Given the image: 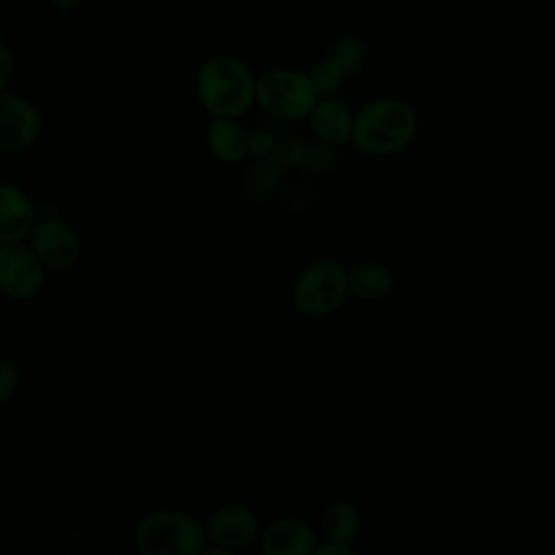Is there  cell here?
Segmentation results:
<instances>
[{
    "label": "cell",
    "mask_w": 555,
    "mask_h": 555,
    "mask_svg": "<svg viewBox=\"0 0 555 555\" xmlns=\"http://www.w3.org/2000/svg\"><path fill=\"white\" fill-rule=\"evenodd\" d=\"M418 130L414 108L399 98L369 100L353 124V145L366 156H392L405 150Z\"/></svg>",
    "instance_id": "6da1fadb"
},
{
    "label": "cell",
    "mask_w": 555,
    "mask_h": 555,
    "mask_svg": "<svg viewBox=\"0 0 555 555\" xmlns=\"http://www.w3.org/2000/svg\"><path fill=\"white\" fill-rule=\"evenodd\" d=\"M195 89L210 117H241L256 104V76L232 54L206 59L197 69Z\"/></svg>",
    "instance_id": "7a4b0ae2"
},
{
    "label": "cell",
    "mask_w": 555,
    "mask_h": 555,
    "mask_svg": "<svg viewBox=\"0 0 555 555\" xmlns=\"http://www.w3.org/2000/svg\"><path fill=\"white\" fill-rule=\"evenodd\" d=\"M132 538L143 555H199L208 546L204 522L180 509H154L141 516Z\"/></svg>",
    "instance_id": "3957f363"
},
{
    "label": "cell",
    "mask_w": 555,
    "mask_h": 555,
    "mask_svg": "<svg viewBox=\"0 0 555 555\" xmlns=\"http://www.w3.org/2000/svg\"><path fill=\"white\" fill-rule=\"evenodd\" d=\"M349 295L347 269L330 258H319L306 264L291 286V301L306 319L334 314Z\"/></svg>",
    "instance_id": "277c9868"
},
{
    "label": "cell",
    "mask_w": 555,
    "mask_h": 555,
    "mask_svg": "<svg viewBox=\"0 0 555 555\" xmlns=\"http://www.w3.org/2000/svg\"><path fill=\"white\" fill-rule=\"evenodd\" d=\"M321 91L310 72L273 67L256 78V104L280 119H304L312 113Z\"/></svg>",
    "instance_id": "5b68a950"
},
{
    "label": "cell",
    "mask_w": 555,
    "mask_h": 555,
    "mask_svg": "<svg viewBox=\"0 0 555 555\" xmlns=\"http://www.w3.org/2000/svg\"><path fill=\"white\" fill-rule=\"evenodd\" d=\"M46 264L30 243H2L0 288L9 299L28 301L43 288Z\"/></svg>",
    "instance_id": "8992f818"
},
{
    "label": "cell",
    "mask_w": 555,
    "mask_h": 555,
    "mask_svg": "<svg viewBox=\"0 0 555 555\" xmlns=\"http://www.w3.org/2000/svg\"><path fill=\"white\" fill-rule=\"evenodd\" d=\"M41 132V115L33 100L20 93H0V150L22 152Z\"/></svg>",
    "instance_id": "52a82bcc"
},
{
    "label": "cell",
    "mask_w": 555,
    "mask_h": 555,
    "mask_svg": "<svg viewBox=\"0 0 555 555\" xmlns=\"http://www.w3.org/2000/svg\"><path fill=\"white\" fill-rule=\"evenodd\" d=\"M30 245L43 264L52 271H65L74 267L80 256V238L76 230L56 217H48L37 223L30 234Z\"/></svg>",
    "instance_id": "ba28073f"
},
{
    "label": "cell",
    "mask_w": 555,
    "mask_h": 555,
    "mask_svg": "<svg viewBox=\"0 0 555 555\" xmlns=\"http://www.w3.org/2000/svg\"><path fill=\"white\" fill-rule=\"evenodd\" d=\"M364 43L353 35H340L332 41L325 56L310 72L321 95H332L345 78L356 74L364 63Z\"/></svg>",
    "instance_id": "9c48e42d"
},
{
    "label": "cell",
    "mask_w": 555,
    "mask_h": 555,
    "mask_svg": "<svg viewBox=\"0 0 555 555\" xmlns=\"http://www.w3.org/2000/svg\"><path fill=\"white\" fill-rule=\"evenodd\" d=\"M208 544L236 551L249 546L260 533V520L247 505H225L204 520Z\"/></svg>",
    "instance_id": "30bf717a"
},
{
    "label": "cell",
    "mask_w": 555,
    "mask_h": 555,
    "mask_svg": "<svg viewBox=\"0 0 555 555\" xmlns=\"http://www.w3.org/2000/svg\"><path fill=\"white\" fill-rule=\"evenodd\" d=\"M317 544V531L295 516L273 520L260 533V551L264 555H310Z\"/></svg>",
    "instance_id": "8fae6325"
},
{
    "label": "cell",
    "mask_w": 555,
    "mask_h": 555,
    "mask_svg": "<svg viewBox=\"0 0 555 555\" xmlns=\"http://www.w3.org/2000/svg\"><path fill=\"white\" fill-rule=\"evenodd\" d=\"M37 210L33 199L15 184H0V243H17L30 238L37 228Z\"/></svg>",
    "instance_id": "7c38bea8"
},
{
    "label": "cell",
    "mask_w": 555,
    "mask_h": 555,
    "mask_svg": "<svg viewBox=\"0 0 555 555\" xmlns=\"http://www.w3.org/2000/svg\"><path fill=\"white\" fill-rule=\"evenodd\" d=\"M310 128L317 134V139L325 145H345L353 141V124L356 115L349 111L345 102L332 95H321L314 104L312 113L308 115Z\"/></svg>",
    "instance_id": "4fadbf2b"
},
{
    "label": "cell",
    "mask_w": 555,
    "mask_h": 555,
    "mask_svg": "<svg viewBox=\"0 0 555 555\" xmlns=\"http://www.w3.org/2000/svg\"><path fill=\"white\" fill-rule=\"evenodd\" d=\"M206 147L219 163H238L249 152V134L236 117H212L206 126Z\"/></svg>",
    "instance_id": "5bb4252c"
},
{
    "label": "cell",
    "mask_w": 555,
    "mask_h": 555,
    "mask_svg": "<svg viewBox=\"0 0 555 555\" xmlns=\"http://www.w3.org/2000/svg\"><path fill=\"white\" fill-rule=\"evenodd\" d=\"M347 275L351 297L362 301L384 299L395 284L390 269L382 262H358L351 269H347Z\"/></svg>",
    "instance_id": "9a60e30c"
},
{
    "label": "cell",
    "mask_w": 555,
    "mask_h": 555,
    "mask_svg": "<svg viewBox=\"0 0 555 555\" xmlns=\"http://www.w3.org/2000/svg\"><path fill=\"white\" fill-rule=\"evenodd\" d=\"M360 531V514L347 499H334L323 507L321 535L323 540L353 542Z\"/></svg>",
    "instance_id": "2e32d148"
},
{
    "label": "cell",
    "mask_w": 555,
    "mask_h": 555,
    "mask_svg": "<svg viewBox=\"0 0 555 555\" xmlns=\"http://www.w3.org/2000/svg\"><path fill=\"white\" fill-rule=\"evenodd\" d=\"M17 386H20V369L15 362L4 358L0 362V401L7 403L11 395L17 390Z\"/></svg>",
    "instance_id": "e0dca14e"
},
{
    "label": "cell",
    "mask_w": 555,
    "mask_h": 555,
    "mask_svg": "<svg viewBox=\"0 0 555 555\" xmlns=\"http://www.w3.org/2000/svg\"><path fill=\"white\" fill-rule=\"evenodd\" d=\"M273 150V139L269 132L264 130H256L249 134V154L258 156V158H264L269 156Z\"/></svg>",
    "instance_id": "ac0fdd59"
},
{
    "label": "cell",
    "mask_w": 555,
    "mask_h": 555,
    "mask_svg": "<svg viewBox=\"0 0 555 555\" xmlns=\"http://www.w3.org/2000/svg\"><path fill=\"white\" fill-rule=\"evenodd\" d=\"M317 555H356V548L351 542H336V540H323L314 548Z\"/></svg>",
    "instance_id": "d6986e66"
},
{
    "label": "cell",
    "mask_w": 555,
    "mask_h": 555,
    "mask_svg": "<svg viewBox=\"0 0 555 555\" xmlns=\"http://www.w3.org/2000/svg\"><path fill=\"white\" fill-rule=\"evenodd\" d=\"M0 63H2V74H0V87L7 89L9 85V78H11V72H13V52L7 43L0 46Z\"/></svg>",
    "instance_id": "ffe728a7"
},
{
    "label": "cell",
    "mask_w": 555,
    "mask_h": 555,
    "mask_svg": "<svg viewBox=\"0 0 555 555\" xmlns=\"http://www.w3.org/2000/svg\"><path fill=\"white\" fill-rule=\"evenodd\" d=\"M52 7H56V9H61V11H67V9H74V7H78L82 0H48Z\"/></svg>",
    "instance_id": "44dd1931"
}]
</instances>
